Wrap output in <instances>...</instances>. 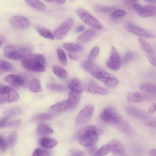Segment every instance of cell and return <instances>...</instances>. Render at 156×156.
Instances as JSON below:
<instances>
[{"label": "cell", "instance_id": "27", "mask_svg": "<svg viewBox=\"0 0 156 156\" xmlns=\"http://www.w3.org/2000/svg\"><path fill=\"white\" fill-rule=\"evenodd\" d=\"M142 91L153 94L156 95V85L148 83H141L139 86Z\"/></svg>", "mask_w": 156, "mask_h": 156}, {"label": "cell", "instance_id": "13", "mask_svg": "<svg viewBox=\"0 0 156 156\" xmlns=\"http://www.w3.org/2000/svg\"><path fill=\"white\" fill-rule=\"evenodd\" d=\"M11 25L13 28L18 29H24L29 27L30 23L29 20L24 17L14 16L9 20Z\"/></svg>", "mask_w": 156, "mask_h": 156}, {"label": "cell", "instance_id": "11", "mask_svg": "<svg viewBox=\"0 0 156 156\" xmlns=\"http://www.w3.org/2000/svg\"><path fill=\"white\" fill-rule=\"evenodd\" d=\"M121 64L120 56L115 47L112 48L109 58L106 65L111 69L116 71L119 69Z\"/></svg>", "mask_w": 156, "mask_h": 156}, {"label": "cell", "instance_id": "55", "mask_svg": "<svg viewBox=\"0 0 156 156\" xmlns=\"http://www.w3.org/2000/svg\"><path fill=\"white\" fill-rule=\"evenodd\" d=\"M85 26L82 25H79L76 29V32L79 33L83 31L85 29Z\"/></svg>", "mask_w": 156, "mask_h": 156}, {"label": "cell", "instance_id": "46", "mask_svg": "<svg viewBox=\"0 0 156 156\" xmlns=\"http://www.w3.org/2000/svg\"><path fill=\"white\" fill-rule=\"evenodd\" d=\"M0 144L1 150L2 151H5L8 148L6 140L1 135L0 136Z\"/></svg>", "mask_w": 156, "mask_h": 156}, {"label": "cell", "instance_id": "47", "mask_svg": "<svg viewBox=\"0 0 156 156\" xmlns=\"http://www.w3.org/2000/svg\"><path fill=\"white\" fill-rule=\"evenodd\" d=\"M69 152L70 155L72 156H83L85 155V153L83 151L79 150L71 149Z\"/></svg>", "mask_w": 156, "mask_h": 156}, {"label": "cell", "instance_id": "17", "mask_svg": "<svg viewBox=\"0 0 156 156\" xmlns=\"http://www.w3.org/2000/svg\"><path fill=\"white\" fill-rule=\"evenodd\" d=\"M126 112L130 115L141 120H146L149 116L143 111L134 107L126 106L125 108Z\"/></svg>", "mask_w": 156, "mask_h": 156}, {"label": "cell", "instance_id": "24", "mask_svg": "<svg viewBox=\"0 0 156 156\" xmlns=\"http://www.w3.org/2000/svg\"><path fill=\"white\" fill-rule=\"evenodd\" d=\"M69 87L72 91L80 94L84 90L83 86L81 80L77 78L71 80L69 84Z\"/></svg>", "mask_w": 156, "mask_h": 156}, {"label": "cell", "instance_id": "10", "mask_svg": "<svg viewBox=\"0 0 156 156\" xmlns=\"http://www.w3.org/2000/svg\"><path fill=\"white\" fill-rule=\"evenodd\" d=\"M138 41L140 46L150 62L156 66V55L150 44L144 39L139 38Z\"/></svg>", "mask_w": 156, "mask_h": 156}, {"label": "cell", "instance_id": "14", "mask_svg": "<svg viewBox=\"0 0 156 156\" xmlns=\"http://www.w3.org/2000/svg\"><path fill=\"white\" fill-rule=\"evenodd\" d=\"M152 98L148 94L137 92H129L127 96L128 101L135 103H139L151 100Z\"/></svg>", "mask_w": 156, "mask_h": 156}, {"label": "cell", "instance_id": "54", "mask_svg": "<svg viewBox=\"0 0 156 156\" xmlns=\"http://www.w3.org/2000/svg\"><path fill=\"white\" fill-rule=\"evenodd\" d=\"M156 111V103H154L148 109V112L150 113H153Z\"/></svg>", "mask_w": 156, "mask_h": 156}, {"label": "cell", "instance_id": "6", "mask_svg": "<svg viewBox=\"0 0 156 156\" xmlns=\"http://www.w3.org/2000/svg\"><path fill=\"white\" fill-rule=\"evenodd\" d=\"M95 77L98 80L104 83L105 86L109 89L115 88L119 83L118 80L115 76L103 71L98 72Z\"/></svg>", "mask_w": 156, "mask_h": 156}, {"label": "cell", "instance_id": "4", "mask_svg": "<svg viewBox=\"0 0 156 156\" xmlns=\"http://www.w3.org/2000/svg\"><path fill=\"white\" fill-rule=\"evenodd\" d=\"M83 86L85 91L94 94L105 95L109 93L108 90L91 78L86 79L84 81Z\"/></svg>", "mask_w": 156, "mask_h": 156}, {"label": "cell", "instance_id": "20", "mask_svg": "<svg viewBox=\"0 0 156 156\" xmlns=\"http://www.w3.org/2000/svg\"><path fill=\"white\" fill-rule=\"evenodd\" d=\"M7 83L15 86H20L24 82V79L21 76L17 75L10 74L7 75L4 78Z\"/></svg>", "mask_w": 156, "mask_h": 156}, {"label": "cell", "instance_id": "44", "mask_svg": "<svg viewBox=\"0 0 156 156\" xmlns=\"http://www.w3.org/2000/svg\"><path fill=\"white\" fill-rule=\"evenodd\" d=\"M20 120H16L8 121L6 122L4 127H12L18 126L20 123Z\"/></svg>", "mask_w": 156, "mask_h": 156}, {"label": "cell", "instance_id": "49", "mask_svg": "<svg viewBox=\"0 0 156 156\" xmlns=\"http://www.w3.org/2000/svg\"><path fill=\"white\" fill-rule=\"evenodd\" d=\"M87 150L88 154L91 155H95L98 149L94 146L87 147Z\"/></svg>", "mask_w": 156, "mask_h": 156}, {"label": "cell", "instance_id": "41", "mask_svg": "<svg viewBox=\"0 0 156 156\" xmlns=\"http://www.w3.org/2000/svg\"><path fill=\"white\" fill-rule=\"evenodd\" d=\"M50 155L49 152L40 148H36L34 151L33 154V156H48Z\"/></svg>", "mask_w": 156, "mask_h": 156}, {"label": "cell", "instance_id": "16", "mask_svg": "<svg viewBox=\"0 0 156 156\" xmlns=\"http://www.w3.org/2000/svg\"><path fill=\"white\" fill-rule=\"evenodd\" d=\"M14 89H11L6 93L0 94L1 103H11L18 100L19 96L18 93Z\"/></svg>", "mask_w": 156, "mask_h": 156}, {"label": "cell", "instance_id": "21", "mask_svg": "<svg viewBox=\"0 0 156 156\" xmlns=\"http://www.w3.org/2000/svg\"><path fill=\"white\" fill-rule=\"evenodd\" d=\"M80 98V93L71 91L69 93L67 100L69 109H73L78 105Z\"/></svg>", "mask_w": 156, "mask_h": 156}, {"label": "cell", "instance_id": "36", "mask_svg": "<svg viewBox=\"0 0 156 156\" xmlns=\"http://www.w3.org/2000/svg\"><path fill=\"white\" fill-rule=\"evenodd\" d=\"M57 55L60 64L62 65L66 66L67 63V58L64 51L60 48L57 50Z\"/></svg>", "mask_w": 156, "mask_h": 156}, {"label": "cell", "instance_id": "56", "mask_svg": "<svg viewBox=\"0 0 156 156\" xmlns=\"http://www.w3.org/2000/svg\"><path fill=\"white\" fill-rule=\"evenodd\" d=\"M47 2H51L53 1H55L59 4H64L66 2V0H44Z\"/></svg>", "mask_w": 156, "mask_h": 156}, {"label": "cell", "instance_id": "25", "mask_svg": "<svg viewBox=\"0 0 156 156\" xmlns=\"http://www.w3.org/2000/svg\"><path fill=\"white\" fill-rule=\"evenodd\" d=\"M39 145L44 148L50 149L52 148L58 144L57 141L54 139L44 137L41 138L39 141Z\"/></svg>", "mask_w": 156, "mask_h": 156}, {"label": "cell", "instance_id": "42", "mask_svg": "<svg viewBox=\"0 0 156 156\" xmlns=\"http://www.w3.org/2000/svg\"><path fill=\"white\" fill-rule=\"evenodd\" d=\"M99 48L98 46H96L94 47L89 56V60L91 61L94 60L98 55L99 52Z\"/></svg>", "mask_w": 156, "mask_h": 156}, {"label": "cell", "instance_id": "40", "mask_svg": "<svg viewBox=\"0 0 156 156\" xmlns=\"http://www.w3.org/2000/svg\"><path fill=\"white\" fill-rule=\"evenodd\" d=\"M110 151L109 147L107 144L104 145L98 150L95 156H102L106 155Z\"/></svg>", "mask_w": 156, "mask_h": 156}, {"label": "cell", "instance_id": "8", "mask_svg": "<svg viewBox=\"0 0 156 156\" xmlns=\"http://www.w3.org/2000/svg\"><path fill=\"white\" fill-rule=\"evenodd\" d=\"M124 27L128 32L137 36L148 38H154L156 35L151 32L147 31L130 22L125 23Z\"/></svg>", "mask_w": 156, "mask_h": 156}, {"label": "cell", "instance_id": "32", "mask_svg": "<svg viewBox=\"0 0 156 156\" xmlns=\"http://www.w3.org/2000/svg\"><path fill=\"white\" fill-rule=\"evenodd\" d=\"M21 112V109L19 107H14L9 108L5 112V116L9 119L15 117Z\"/></svg>", "mask_w": 156, "mask_h": 156}, {"label": "cell", "instance_id": "22", "mask_svg": "<svg viewBox=\"0 0 156 156\" xmlns=\"http://www.w3.org/2000/svg\"><path fill=\"white\" fill-rule=\"evenodd\" d=\"M69 109L67 101L58 102L51 106L48 109L49 111L52 113H59L65 111Z\"/></svg>", "mask_w": 156, "mask_h": 156}, {"label": "cell", "instance_id": "15", "mask_svg": "<svg viewBox=\"0 0 156 156\" xmlns=\"http://www.w3.org/2000/svg\"><path fill=\"white\" fill-rule=\"evenodd\" d=\"M80 66L84 70L94 77L98 72L101 71V68L98 65L89 60L82 61Z\"/></svg>", "mask_w": 156, "mask_h": 156}, {"label": "cell", "instance_id": "26", "mask_svg": "<svg viewBox=\"0 0 156 156\" xmlns=\"http://www.w3.org/2000/svg\"><path fill=\"white\" fill-rule=\"evenodd\" d=\"M27 4L35 10L39 12L45 10V5L39 0H25Z\"/></svg>", "mask_w": 156, "mask_h": 156}, {"label": "cell", "instance_id": "45", "mask_svg": "<svg viewBox=\"0 0 156 156\" xmlns=\"http://www.w3.org/2000/svg\"><path fill=\"white\" fill-rule=\"evenodd\" d=\"M16 86H5L0 85V94H4L7 92L11 89L15 90Z\"/></svg>", "mask_w": 156, "mask_h": 156}, {"label": "cell", "instance_id": "9", "mask_svg": "<svg viewBox=\"0 0 156 156\" xmlns=\"http://www.w3.org/2000/svg\"><path fill=\"white\" fill-rule=\"evenodd\" d=\"M74 20L69 17L63 22L53 32L54 37L58 40L63 39L74 24Z\"/></svg>", "mask_w": 156, "mask_h": 156}, {"label": "cell", "instance_id": "38", "mask_svg": "<svg viewBox=\"0 0 156 156\" xmlns=\"http://www.w3.org/2000/svg\"><path fill=\"white\" fill-rule=\"evenodd\" d=\"M46 87L50 90L57 91H63L66 89L65 86L56 83H49L47 85Z\"/></svg>", "mask_w": 156, "mask_h": 156}, {"label": "cell", "instance_id": "23", "mask_svg": "<svg viewBox=\"0 0 156 156\" xmlns=\"http://www.w3.org/2000/svg\"><path fill=\"white\" fill-rule=\"evenodd\" d=\"M156 15V6L145 5L142 6L140 13V16L146 17Z\"/></svg>", "mask_w": 156, "mask_h": 156}, {"label": "cell", "instance_id": "7", "mask_svg": "<svg viewBox=\"0 0 156 156\" xmlns=\"http://www.w3.org/2000/svg\"><path fill=\"white\" fill-rule=\"evenodd\" d=\"M94 109V107L92 105H86L77 114L75 120L76 124L81 126L87 123L90 119Z\"/></svg>", "mask_w": 156, "mask_h": 156}, {"label": "cell", "instance_id": "28", "mask_svg": "<svg viewBox=\"0 0 156 156\" xmlns=\"http://www.w3.org/2000/svg\"><path fill=\"white\" fill-rule=\"evenodd\" d=\"M29 88L30 90L34 92L39 93L42 91L40 82L38 79L36 78L30 81Z\"/></svg>", "mask_w": 156, "mask_h": 156}, {"label": "cell", "instance_id": "48", "mask_svg": "<svg viewBox=\"0 0 156 156\" xmlns=\"http://www.w3.org/2000/svg\"><path fill=\"white\" fill-rule=\"evenodd\" d=\"M96 9L99 12H107L112 10L113 8L111 7L98 6L96 7Z\"/></svg>", "mask_w": 156, "mask_h": 156}, {"label": "cell", "instance_id": "60", "mask_svg": "<svg viewBox=\"0 0 156 156\" xmlns=\"http://www.w3.org/2000/svg\"><path fill=\"white\" fill-rule=\"evenodd\" d=\"M132 0L133 2H137L138 0Z\"/></svg>", "mask_w": 156, "mask_h": 156}, {"label": "cell", "instance_id": "57", "mask_svg": "<svg viewBox=\"0 0 156 156\" xmlns=\"http://www.w3.org/2000/svg\"><path fill=\"white\" fill-rule=\"evenodd\" d=\"M148 154L150 155L156 156V149L149 150Z\"/></svg>", "mask_w": 156, "mask_h": 156}, {"label": "cell", "instance_id": "51", "mask_svg": "<svg viewBox=\"0 0 156 156\" xmlns=\"http://www.w3.org/2000/svg\"><path fill=\"white\" fill-rule=\"evenodd\" d=\"M16 48L14 46L12 45H8L5 47L3 49L4 53L12 51Z\"/></svg>", "mask_w": 156, "mask_h": 156}, {"label": "cell", "instance_id": "5", "mask_svg": "<svg viewBox=\"0 0 156 156\" xmlns=\"http://www.w3.org/2000/svg\"><path fill=\"white\" fill-rule=\"evenodd\" d=\"M76 12L80 18L87 25L98 30L102 29L99 21L86 10L79 8L76 9Z\"/></svg>", "mask_w": 156, "mask_h": 156}, {"label": "cell", "instance_id": "43", "mask_svg": "<svg viewBox=\"0 0 156 156\" xmlns=\"http://www.w3.org/2000/svg\"><path fill=\"white\" fill-rule=\"evenodd\" d=\"M126 14V11L122 10H116L112 13L111 17L113 18H117L122 17Z\"/></svg>", "mask_w": 156, "mask_h": 156}, {"label": "cell", "instance_id": "30", "mask_svg": "<svg viewBox=\"0 0 156 156\" xmlns=\"http://www.w3.org/2000/svg\"><path fill=\"white\" fill-rule=\"evenodd\" d=\"M36 132L41 135H48L51 134L53 130L49 126L43 124L39 125L36 129Z\"/></svg>", "mask_w": 156, "mask_h": 156}, {"label": "cell", "instance_id": "3", "mask_svg": "<svg viewBox=\"0 0 156 156\" xmlns=\"http://www.w3.org/2000/svg\"><path fill=\"white\" fill-rule=\"evenodd\" d=\"M22 64L25 69L28 71L43 72L45 70V59L44 56L40 54H31L22 60Z\"/></svg>", "mask_w": 156, "mask_h": 156}, {"label": "cell", "instance_id": "37", "mask_svg": "<svg viewBox=\"0 0 156 156\" xmlns=\"http://www.w3.org/2000/svg\"><path fill=\"white\" fill-rule=\"evenodd\" d=\"M63 46L66 50L71 52L78 51L81 49L80 46L73 43H65Z\"/></svg>", "mask_w": 156, "mask_h": 156}, {"label": "cell", "instance_id": "52", "mask_svg": "<svg viewBox=\"0 0 156 156\" xmlns=\"http://www.w3.org/2000/svg\"><path fill=\"white\" fill-rule=\"evenodd\" d=\"M145 124L146 126L149 127H156V120L146 122L145 123Z\"/></svg>", "mask_w": 156, "mask_h": 156}, {"label": "cell", "instance_id": "18", "mask_svg": "<svg viewBox=\"0 0 156 156\" xmlns=\"http://www.w3.org/2000/svg\"><path fill=\"white\" fill-rule=\"evenodd\" d=\"M110 151L116 154H121L126 151L125 146L118 140L114 139L109 141L107 143Z\"/></svg>", "mask_w": 156, "mask_h": 156}, {"label": "cell", "instance_id": "31", "mask_svg": "<svg viewBox=\"0 0 156 156\" xmlns=\"http://www.w3.org/2000/svg\"><path fill=\"white\" fill-rule=\"evenodd\" d=\"M36 29L39 34L42 37L50 40L54 39L53 34L48 30L40 26L36 27Z\"/></svg>", "mask_w": 156, "mask_h": 156}, {"label": "cell", "instance_id": "35", "mask_svg": "<svg viewBox=\"0 0 156 156\" xmlns=\"http://www.w3.org/2000/svg\"><path fill=\"white\" fill-rule=\"evenodd\" d=\"M13 67L9 62L4 59L0 61V69L1 71L8 72L12 71Z\"/></svg>", "mask_w": 156, "mask_h": 156}, {"label": "cell", "instance_id": "58", "mask_svg": "<svg viewBox=\"0 0 156 156\" xmlns=\"http://www.w3.org/2000/svg\"><path fill=\"white\" fill-rule=\"evenodd\" d=\"M5 40V37L2 36L0 35V46L2 45V43Z\"/></svg>", "mask_w": 156, "mask_h": 156}, {"label": "cell", "instance_id": "33", "mask_svg": "<svg viewBox=\"0 0 156 156\" xmlns=\"http://www.w3.org/2000/svg\"><path fill=\"white\" fill-rule=\"evenodd\" d=\"M17 140V134L16 131L12 132L8 136L6 139L8 148H11L16 144Z\"/></svg>", "mask_w": 156, "mask_h": 156}, {"label": "cell", "instance_id": "29", "mask_svg": "<svg viewBox=\"0 0 156 156\" xmlns=\"http://www.w3.org/2000/svg\"><path fill=\"white\" fill-rule=\"evenodd\" d=\"M52 70L54 74L59 78L65 79L67 77V72L65 69L60 66H54L53 67Z\"/></svg>", "mask_w": 156, "mask_h": 156}, {"label": "cell", "instance_id": "34", "mask_svg": "<svg viewBox=\"0 0 156 156\" xmlns=\"http://www.w3.org/2000/svg\"><path fill=\"white\" fill-rule=\"evenodd\" d=\"M52 117V115L50 113H42L36 115L34 117L33 119L37 121H44L51 120Z\"/></svg>", "mask_w": 156, "mask_h": 156}, {"label": "cell", "instance_id": "2", "mask_svg": "<svg viewBox=\"0 0 156 156\" xmlns=\"http://www.w3.org/2000/svg\"><path fill=\"white\" fill-rule=\"evenodd\" d=\"M103 133L101 129L93 126H88L79 130L75 137L78 139L80 144L88 147L95 145L98 141V136Z\"/></svg>", "mask_w": 156, "mask_h": 156}, {"label": "cell", "instance_id": "39", "mask_svg": "<svg viewBox=\"0 0 156 156\" xmlns=\"http://www.w3.org/2000/svg\"><path fill=\"white\" fill-rule=\"evenodd\" d=\"M135 57V55L133 52L131 51H128L126 52L123 58L122 62L124 64H127L134 59Z\"/></svg>", "mask_w": 156, "mask_h": 156}, {"label": "cell", "instance_id": "1", "mask_svg": "<svg viewBox=\"0 0 156 156\" xmlns=\"http://www.w3.org/2000/svg\"><path fill=\"white\" fill-rule=\"evenodd\" d=\"M99 117L106 123L127 135L131 136L133 134V129L129 124L112 108L105 109L100 114Z\"/></svg>", "mask_w": 156, "mask_h": 156}, {"label": "cell", "instance_id": "50", "mask_svg": "<svg viewBox=\"0 0 156 156\" xmlns=\"http://www.w3.org/2000/svg\"><path fill=\"white\" fill-rule=\"evenodd\" d=\"M133 6L136 12L139 15L140 13L142 6L138 3H134L133 4Z\"/></svg>", "mask_w": 156, "mask_h": 156}, {"label": "cell", "instance_id": "19", "mask_svg": "<svg viewBox=\"0 0 156 156\" xmlns=\"http://www.w3.org/2000/svg\"><path fill=\"white\" fill-rule=\"evenodd\" d=\"M95 34V30L93 28L88 29L81 33L77 38L76 42L79 44H84L89 41Z\"/></svg>", "mask_w": 156, "mask_h": 156}, {"label": "cell", "instance_id": "53", "mask_svg": "<svg viewBox=\"0 0 156 156\" xmlns=\"http://www.w3.org/2000/svg\"><path fill=\"white\" fill-rule=\"evenodd\" d=\"M68 55L71 59L74 60H77L79 58L78 55L75 53L68 52Z\"/></svg>", "mask_w": 156, "mask_h": 156}, {"label": "cell", "instance_id": "12", "mask_svg": "<svg viewBox=\"0 0 156 156\" xmlns=\"http://www.w3.org/2000/svg\"><path fill=\"white\" fill-rule=\"evenodd\" d=\"M31 54L30 51L25 49H15L4 53V56L6 58L13 60H23Z\"/></svg>", "mask_w": 156, "mask_h": 156}, {"label": "cell", "instance_id": "59", "mask_svg": "<svg viewBox=\"0 0 156 156\" xmlns=\"http://www.w3.org/2000/svg\"><path fill=\"white\" fill-rule=\"evenodd\" d=\"M146 1L151 2H156V0H144Z\"/></svg>", "mask_w": 156, "mask_h": 156}]
</instances>
